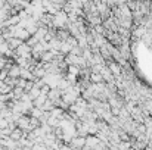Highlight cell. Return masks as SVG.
<instances>
[{
    "label": "cell",
    "instance_id": "1",
    "mask_svg": "<svg viewBox=\"0 0 152 150\" xmlns=\"http://www.w3.org/2000/svg\"><path fill=\"white\" fill-rule=\"evenodd\" d=\"M68 37H69V33H68V31H58V33H56V38H59V40H62V41H65Z\"/></svg>",
    "mask_w": 152,
    "mask_h": 150
},
{
    "label": "cell",
    "instance_id": "2",
    "mask_svg": "<svg viewBox=\"0 0 152 150\" xmlns=\"http://www.w3.org/2000/svg\"><path fill=\"white\" fill-rule=\"evenodd\" d=\"M6 66V59L3 57V54H0V71Z\"/></svg>",
    "mask_w": 152,
    "mask_h": 150
},
{
    "label": "cell",
    "instance_id": "3",
    "mask_svg": "<svg viewBox=\"0 0 152 150\" xmlns=\"http://www.w3.org/2000/svg\"><path fill=\"white\" fill-rule=\"evenodd\" d=\"M6 4V0H0V7H3Z\"/></svg>",
    "mask_w": 152,
    "mask_h": 150
}]
</instances>
